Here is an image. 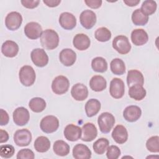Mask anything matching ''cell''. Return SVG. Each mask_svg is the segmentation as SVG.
<instances>
[{
  "instance_id": "obj_22",
  "label": "cell",
  "mask_w": 159,
  "mask_h": 159,
  "mask_svg": "<svg viewBox=\"0 0 159 159\" xmlns=\"http://www.w3.org/2000/svg\"><path fill=\"white\" fill-rule=\"evenodd\" d=\"M112 137L116 143H124L128 139V132L126 128L122 125H116L112 130Z\"/></svg>"
},
{
  "instance_id": "obj_10",
  "label": "cell",
  "mask_w": 159,
  "mask_h": 159,
  "mask_svg": "<svg viewBox=\"0 0 159 159\" xmlns=\"http://www.w3.org/2000/svg\"><path fill=\"white\" fill-rule=\"evenodd\" d=\"M30 57L35 65L39 67L46 66L48 62V57L42 48H35L30 53Z\"/></svg>"
},
{
  "instance_id": "obj_24",
  "label": "cell",
  "mask_w": 159,
  "mask_h": 159,
  "mask_svg": "<svg viewBox=\"0 0 159 159\" xmlns=\"http://www.w3.org/2000/svg\"><path fill=\"white\" fill-rule=\"evenodd\" d=\"M73 156L76 159H89L91 157V152L84 144H76L73 148Z\"/></svg>"
},
{
  "instance_id": "obj_35",
  "label": "cell",
  "mask_w": 159,
  "mask_h": 159,
  "mask_svg": "<svg viewBox=\"0 0 159 159\" xmlns=\"http://www.w3.org/2000/svg\"><path fill=\"white\" fill-rule=\"evenodd\" d=\"M109 142L106 138H100L93 143V148L94 152L98 155L103 154L109 147Z\"/></svg>"
},
{
  "instance_id": "obj_41",
  "label": "cell",
  "mask_w": 159,
  "mask_h": 159,
  "mask_svg": "<svg viewBox=\"0 0 159 159\" xmlns=\"http://www.w3.org/2000/svg\"><path fill=\"white\" fill-rule=\"evenodd\" d=\"M35 157L34 152L29 148H24L19 150L17 154V159H34Z\"/></svg>"
},
{
  "instance_id": "obj_19",
  "label": "cell",
  "mask_w": 159,
  "mask_h": 159,
  "mask_svg": "<svg viewBox=\"0 0 159 159\" xmlns=\"http://www.w3.org/2000/svg\"><path fill=\"white\" fill-rule=\"evenodd\" d=\"M59 60L63 65L70 66L76 61V54L70 48H64L59 54Z\"/></svg>"
},
{
  "instance_id": "obj_17",
  "label": "cell",
  "mask_w": 159,
  "mask_h": 159,
  "mask_svg": "<svg viewBox=\"0 0 159 159\" xmlns=\"http://www.w3.org/2000/svg\"><path fill=\"white\" fill-rule=\"evenodd\" d=\"M142 115L141 109L135 105H131L126 107L123 112L124 118L129 122L137 121Z\"/></svg>"
},
{
  "instance_id": "obj_36",
  "label": "cell",
  "mask_w": 159,
  "mask_h": 159,
  "mask_svg": "<svg viewBox=\"0 0 159 159\" xmlns=\"http://www.w3.org/2000/svg\"><path fill=\"white\" fill-rule=\"evenodd\" d=\"M94 37L99 42H107L111 38V32L106 27H99L95 31Z\"/></svg>"
},
{
  "instance_id": "obj_16",
  "label": "cell",
  "mask_w": 159,
  "mask_h": 159,
  "mask_svg": "<svg viewBox=\"0 0 159 159\" xmlns=\"http://www.w3.org/2000/svg\"><path fill=\"white\" fill-rule=\"evenodd\" d=\"M63 134L66 140L71 142L77 141L81 138V128L78 125L70 124L65 127Z\"/></svg>"
},
{
  "instance_id": "obj_18",
  "label": "cell",
  "mask_w": 159,
  "mask_h": 159,
  "mask_svg": "<svg viewBox=\"0 0 159 159\" xmlns=\"http://www.w3.org/2000/svg\"><path fill=\"white\" fill-rule=\"evenodd\" d=\"M71 94L76 101H84L88 96V88L82 83H76L73 86L71 89Z\"/></svg>"
},
{
  "instance_id": "obj_38",
  "label": "cell",
  "mask_w": 159,
  "mask_h": 159,
  "mask_svg": "<svg viewBox=\"0 0 159 159\" xmlns=\"http://www.w3.org/2000/svg\"><path fill=\"white\" fill-rule=\"evenodd\" d=\"M146 147L150 152L158 153L159 152V137L156 135L149 138L146 142Z\"/></svg>"
},
{
  "instance_id": "obj_31",
  "label": "cell",
  "mask_w": 159,
  "mask_h": 159,
  "mask_svg": "<svg viewBox=\"0 0 159 159\" xmlns=\"http://www.w3.org/2000/svg\"><path fill=\"white\" fill-rule=\"evenodd\" d=\"M29 106L33 112L39 113L42 112L45 109L46 102L41 98L35 97L30 100Z\"/></svg>"
},
{
  "instance_id": "obj_39",
  "label": "cell",
  "mask_w": 159,
  "mask_h": 159,
  "mask_svg": "<svg viewBox=\"0 0 159 159\" xmlns=\"http://www.w3.org/2000/svg\"><path fill=\"white\" fill-rule=\"evenodd\" d=\"M14 152L15 149L11 145H1L0 147V155L2 158H11L13 156Z\"/></svg>"
},
{
  "instance_id": "obj_12",
  "label": "cell",
  "mask_w": 159,
  "mask_h": 159,
  "mask_svg": "<svg viewBox=\"0 0 159 159\" xmlns=\"http://www.w3.org/2000/svg\"><path fill=\"white\" fill-rule=\"evenodd\" d=\"M42 32L41 25L36 22H29L24 27L25 35L32 40H35L41 37Z\"/></svg>"
},
{
  "instance_id": "obj_2",
  "label": "cell",
  "mask_w": 159,
  "mask_h": 159,
  "mask_svg": "<svg viewBox=\"0 0 159 159\" xmlns=\"http://www.w3.org/2000/svg\"><path fill=\"white\" fill-rule=\"evenodd\" d=\"M19 77L20 83L25 86H32L35 81V73L34 68L29 65L23 66L19 71Z\"/></svg>"
},
{
  "instance_id": "obj_13",
  "label": "cell",
  "mask_w": 159,
  "mask_h": 159,
  "mask_svg": "<svg viewBox=\"0 0 159 159\" xmlns=\"http://www.w3.org/2000/svg\"><path fill=\"white\" fill-rule=\"evenodd\" d=\"M80 21L83 27L90 29L96 22V15L93 11L84 10L80 14Z\"/></svg>"
},
{
  "instance_id": "obj_25",
  "label": "cell",
  "mask_w": 159,
  "mask_h": 159,
  "mask_svg": "<svg viewBox=\"0 0 159 159\" xmlns=\"http://www.w3.org/2000/svg\"><path fill=\"white\" fill-rule=\"evenodd\" d=\"M127 83L129 87L135 84H139L143 86L144 83L143 76L142 73L139 70H129L127 73Z\"/></svg>"
},
{
  "instance_id": "obj_42",
  "label": "cell",
  "mask_w": 159,
  "mask_h": 159,
  "mask_svg": "<svg viewBox=\"0 0 159 159\" xmlns=\"http://www.w3.org/2000/svg\"><path fill=\"white\" fill-rule=\"evenodd\" d=\"M22 6L28 9H34L37 7L40 1L39 0H22L20 1Z\"/></svg>"
},
{
  "instance_id": "obj_45",
  "label": "cell",
  "mask_w": 159,
  "mask_h": 159,
  "mask_svg": "<svg viewBox=\"0 0 159 159\" xmlns=\"http://www.w3.org/2000/svg\"><path fill=\"white\" fill-rule=\"evenodd\" d=\"M43 2L47 6L50 7H54L58 6L61 2L60 0H43Z\"/></svg>"
},
{
  "instance_id": "obj_15",
  "label": "cell",
  "mask_w": 159,
  "mask_h": 159,
  "mask_svg": "<svg viewBox=\"0 0 159 159\" xmlns=\"http://www.w3.org/2000/svg\"><path fill=\"white\" fill-rule=\"evenodd\" d=\"M59 23L63 29L65 30H71L75 28L76 25V19L73 14L65 12L60 14Z\"/></svg>"
},
{
  "instance_id": "obj_47",
  "label": "cell",
  "mask_w": 159,
  "mask_h": 159,
  "mask_svg": "<svg viewBox=\"0 0 159 159\" xmlns=\"http://www.w3.org/2000/svg\"><path fill=\"white\" fill-rule=\"evenodd\" d=\"M140 0H124V2L128 6L134 7L137 6Z\"/></svg>"
},
{
  "instance_id": "obj_3",
  "label": "cell",
  "mask_w": 159,
  "mask_h": 159,
  "mask_svg": "<svg viewBox=\"0 0 159 159\" xmlns=\"http://www.w3.org/2000/svg\"><path fill=\"white\" fill-rule=\"evenodd\" d=\"M115 118L114 116L107 112L102 113L98 119V124L99 130L102 133H109L115 124Z\"/></svg>"
},
{
  "instance_id": "obj_28",
  "label": "cell",
  "mask_w": 159,
  "mask_h": 159,
  "mask_svg": "<svg viewBox=\"0 0 159 159\" xmlns=\"http://www.w3.org/2000/svg\"><path fill=\"white\" fill-rule=\"evenodd\" d=\"M101 102L96 99H90L85 104V112L88 117L96 115L101 109Z\"/></svg>"
},
{
  "instance_id": "obj_6",
  "label": "cell",
  "mask_w": 159,
  "mask_h": 159,
  "mask_svg": "<svg viewBox=\"0 0 159 159\" xmlns=\"http://www.w3.org/2000/svg\"><path fill=\"white\" fill-rule=\"evenodd\" d=\"M112 47L118 53L125 55L131 50V45L128 38L125 35L116 36L112 40Z\"/></svg>"
},
{
  "instance_id": "obj_44",
  "label": "cell",
  "mask_w": 159,
  "mask_h": 159,
  "mask_svg": "<svg viewBox=\"0 0 159 159\" xmlns=\"http://www.w3.org/2000/svg\"><path fill=\"white\" fill-rule=\"evenodd\" d=\"M1 122H0V125H6V124H8L9 117L7 112L4 111V109H1Z\"/></svg>"
},
{
  "instance_id": "obj_14",
  "label": "cell",
  "mask_w": 159,
  "mask_h": 159,
  "mask_svg": "<svg viewBox=\"0 0 159 159\" xmlns=\"http://www.w3.org/2000/svg\"><path fill=\"white\" fill-rule=\"evenodd\" d=\"M98 135V130L95 125L91 122H88L81 128V139L84 142H91Z\"/></svg>"
},
{
  "instance_id": "obj_23",
  "label": "cell",
  "mask_w": 159,
  "mask_h": 159,
  "mask_svg": "<svg viewBox=\"0 0 159 159\" xmlns=\"http://www.w3.org/2000/svg\"><path fill=\"white\" fill-rule=\"evenodd\" d=\"M1 52L5 57L12 58L17 55L19 46L12 40H6L2 45Z\"/></svg>"
},
{
  "instance_id": "obj_4",
  "label": "cell",
  "mask_w": 159,
  "mask_h": 159,
  "mask_svg": "<svg viewBox=\"0 0 159 159\" xmlns=\"http://www.w3.org/2000/svg\"><path fill=\"white\" fill-rule=\"evenodd\" d=\"M70 87L68 79L63 75H60L55 78L52 83V89L56 94H63L66 93Z\"/></svg>"
},
{
  "instance_id": "obj_8",
  "label": "cell",
  "mask_w": 159,
  "mask_h": 159,
  "mask_svg": "<svg viewBox=\"0 0 159 159\" xmlns=\"http://www.w3.org/2000/svg\"><path fill=\"white\" fill-rule=\"evenodd\" d=\"M22 17L21 14L16 11L9 12L5 18V25L10 30H16L21 25Z\"/></svg>"
},
{
  "instance_id": "obj_26",
  "label": "cell",
  "mask_w": 159,
  "mask_h": 159,
  "mask_svg": "<svg viewBox=\"0 0 159 159\" xmlns=\"http://www.w3.org/2000/svg\"><path fill=\"white\" fill-rule=\"evenodd\" d=\"M91 89L96 92H100L106 88L107 82L106 79L101 75L93 76L89 81Z\"/></svg>"
},
{
  "instance_id": "obj_7",
  "label": "cell",
  "mask_w": 159,
  "mask_h": 159,
  "mask_svg": "<svg viewBox=\"0 0 159 159\" xmlns=\"http://www.w3.org/2000/svg\"><path fill=\"white\" fill-rule=\"evenodd\" d=\"M14 141L19 147H25L30 144L32 141L31 132L27 129L17 130L14 134Z\"/></svg>"
},
{
  "instance_id": "obj_40",
  "label": "cell",
  "mask_w": 159,
  "mask_h": 159,
  "mask_svg": "<svg viewBox=\"0 0 159 159\" xmlns=\"http://www.w3.org/2000/svg\"><path fill=\"white\" fill-rule=\"evenodd\" d=\"M120 150L116 145H111L107 148L106 156L108 159H117L120 155Z\"/></svg>"
},
{
  "instance_id": "obj_9",
  "label": "cell",
  "mask_w": 159,
  "mask_h": 159,
  "mask_svg": "<svg viewBox=\"0 0 159 159\" xmlns=\"http://www.w3.org/2000/svg\"><path fill=\"white\" fill-rule=\"evenodd\" d=\"M125 92V86L123 81L118 78H113L110 83L109 93L111 96L115 99L121 98Z\"/></svg>"
},
{
  "instance_id": "obj_27",
  "label": "cell",
  "mask_w": 159,
  "mask_h": 159,
  "mask_svg": "<svg viewBox=\"0 0 159 159\" xmlns=\"http://www.w3.org/2000/svg\"><path fill=\"white\" fill-rule=\"evenodd\" d=\"M146 94V90L142 85L135 84L129 87V95L131 98L136 101L142 100L145 97Z\"/></svg>"
},
{
  "instance_id": "obj_33",
  "label": "cell",
  "mask_w": 159,
  "mask_h": 159,
  "mask_svg": "<svg viewBox=\"0 0 159 159\" xmlns=\"http://www.w3.org/2000/svg\"><path fill=\"white\" fill-rule=\"evenodd\" d=\"M132 20L134 25H145L148 21V16L145 15L140 9H137L132 12Z\"/></svg>"
},
{
  "instance_id": "obj_1",
  "label": "cell",
  "mask_w": 159,
  "mask_h": 159,
  "mask_svg": "<svg viewBox=\"0 0 159 159\" xmlns=\"http://www.w3.org/2000/svg\"><path fill=\"white\" fill-rule=\"evenodd\" d=\"M40 42L45 49L53 50L58 45L59 36L54 30L46 29L42 34Z\"/></svg>"
},
{
  "instance_id": "obj_21",
  "label": "cell",
  "mask_w": 159,
  "mask_h": 159,
  "mask_svg": "<svg viewBox=\"0 0 159 159\" xmlns=\"http://www.w3.org/2000/svg\"><path fill=\"white\" fill-rule=\"evenodd\" d=\"M73 46L78 50L83 51L88 49L91 44L90 39L84 34H76L73 40Z\"/></svg>"
},
{
  "instance_id": "obj_32",
  "label": "cell",
  "mask_w": 159,
  "mask_h": 159,
  "mask_svg": "<svg viewBox=\"0 0 159 159\" xmlns=\"http://www.w3.org/2000/svg\"><path fill=\"white\" fill-rule=\"evenodd\" d=\"M112 73L116 75H122L125 71V65L122 60L116 58L113 59L110 64Z\"/></svg>"
},
{
  "instance_id": "obj_37",
  "label": "cell",
  "mask_w": 159,
  "mask_h": 159,
  "mask_svg": "<svg viewBox=\"0 0 159 159\" xmlns=\"http://www.w3.org/2000/svg\"><path fill=\"white\" fill-rule=\"evenodd\" d=\"M157 7V5L155 1L152 0H146L142 2L140 10L145 15L148 16L155 12Z\"/></svg>"
},
{
  "instance_id": "obj_5",
  "label": "cell",
  "mask_w": 159,
  "mask_h": 159,
  "mask_svg": "<svg viewBox=\"0 0 159 159\" xmlns=\"http://www.w3.org/2000/svg\"><path fill=\"white\" fill-rule=\"evenodd\" d=\"M40 127L41 130L45 133H53L58 129L59 127V120L58 118L54 116H47L41 120Z\"/></svg>"
},
{
  "instance_id": "obj_43",
  "label": "cell",
  "mask_w": 159,
  "mask_h": 159,
  "mask_svg": "<svg viewBox=\"0 0 159 159\" xmlns=\"http://www.w3.org/2000/svg\"><path fill=\"white\" fill-rule=\"evenodd\" d=\"M84 2L92 9H98L101 6L102 1L101 0H85Z\"/></svg>"
},
{
  "instance_id": "obj_29",
  "label": "cell",
  "mask_w": 159,
  "mask_h": 159,
  "mask_svg": "<svg viewBox=\"0 0 159 159\" xmlns=\"http://www.w3.org/2000/svg\"><path fill=\"white\" fill-rule=\"evenodd\" d=\"M50 147V141L45 136L38 137L34 142V148L38 152L44 153L47 152Z\"/></svg>"
},
{
  "instance_id": "obj_20",
  "label": "cell",
  "mask_w": 159,
  "mask_h": 159,
  "mask_svg": "<svg viewBox=\"0 0 159 159\" xmlns=\"http://www.w3.org/2000/svg\"><path fill=\"white\" fill-rule=\"evenodd\" d=\"M148 40V36L145 30L142 29H134L131 33L132 42L136 46L145 44Z\"/></svg>"
},
{
  "instance_id": "obj_34",
  "label": "cell",
  "mask_w": 159,
  "mask_h": 159,
  "mask_svg": "<svg viewBox=\"0 0 159 159\" xmlns=\"http://www.w3.org/2000/svg\"><path fill=\"white\" fill-rule=\"evenodd\" d=\"M91 67L96 72L104 73L107 70V63L104 58L98 57L92 60Z\"/></svg>"
},
{
  "instance_id": "obj_46",
  "label": "cell",
  "mask_w": 159,
  "mask_h": 159,
  "mask_svg": "<svg viewBox=\"0 0 159 159\" xmlns=\"http://www.w3.org/2000/svg\"><path fill=\"white\" fill-rule=\"evenodd\" d=\"M0 133H1V139H0V142L4 143L6 142L8 139H9V134L8 133L2 129L0 130Z\"/></svg>"
},
{
  "instance_id": "obj_11",
  "label": "cell",
  "mask_w": 159,
  "mask_h": 159,
  "mask_svg": "<svg viewBox=\"0 0 159 159\" xmlns=\"http://www.w3.org/2000/svg\"><path fill=\"white\" fill-rule=\"evenodd\" d=\"M12 117L14 122L17 125L23 126L28 123L30 119V114L26 108L19 107L13 112Z\"/></svg>"
},
{
  "instance_id": "obj_30",
  "label": "cell",
  "mask_w": 159,
  "mask_h": 159,
  "mask_svg": "<svg viewBox=\"0 0 159 159\" xmlns=\"http://www.w3.org/2000/svg\"><path fill=\"white\" fill-rule=\"evenodd\" d=\"M53 150L57 155L64 157L70 153V146L65 141L58 140L54 142Z\"/></svg>"
}]
</instances>
